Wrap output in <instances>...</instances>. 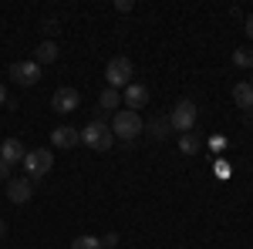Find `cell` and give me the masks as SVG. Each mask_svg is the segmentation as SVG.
Listing matches in <instances>:
<instances>
[{
    "mask_svg": "<svg viewBox=\"0 0 253 249\" xmlns=\"http://www.w3.org/2000/svg\"><path fill=\"white\" fill-rule=\"evenodd\" d=\"M193 125H196V105L193 101H179L172 108V115H169V128L186 135V132H193Z\"/></svg>",
    "mask_w": 253,
    "mask_h": 249,
    "instance_id": "5",
    "label": "cell"
},
{
    "mask_svg": "<svg viewBox=\"0 0 253 249\" xmlns=\"http://www.w3.org/2000/svg\"><path fill=\"white\" fill-rule=\"evenodd\" d=\"M10 81H17L24 88L38 84L41 81V64L38 61H17V64H10Z\"/></svg>",
    "mask_w": 253,
    "mask_h": 249,
    "instance_id": "6",
    "label": "cell"
},
{
    "mask_svg": "<svg viewBox=\"0 0 253 249\" xmlns=\"http://www.w3.org/2000/svg\"><path fill=\"white\" fill-rule=\"evenodd\" d=\"M112 128L105 125V121H88L84 125V132H81V142L88 145V148H95V152H108L112 148Z\"/></svg>",
    "mask_w": 253,
    "mask_h": 249,
    "instance_id": "1",
    "label": "cell"
},
{
    "mask_svg": "<svg viewBox=\"0 0 253 249\" xmlns=\"http://www.w3.org/2000/svg\"><path fill=\"white\" fill-rule=\"evenodd\" d=\"M3 232H7V222H3V219H0V239H3Z\"/></svg>",
    "mask_w": 253,
    "mask_h": 249,
    "instance_id": "23",
    "label": "cell"
},
{
    "mask_svg": "<svg viewBox=\"0 0 253 249\" xmlns=\"http://www.w3.org/2000/svg\"><path fill=\"white\" fill-rule=\"evenodd\" d=\"M51 108H54L58 115H71V111L81 108V95L75 88H58V91L51 95Z\"/></svg>",
    "mask_w": 253,
    "mask_h": 249,
    "instance_id": "7",
    "label": "cell"
},
{
    "mask_svg": "<svg viewBox=\"0 0 253 249\" xmlns=\"http://www.w3.org/2000/svg\"><path fill=\"white\" fill-rule=\"evenodd\" d=\"M233 101H236V108H243V111L253 108V84L250 81H240L233 88Z\"/></svg>",
    "mask_w": 253,
    "mask_h": 249,
    "instance_id": "12",
    "label": "cell"
},
{
    "mask_svg": "<svg viewBox=\"0 0 253 249\" xmlns=\"http://www.w3.org/2000/svg\"><path fill=\"white\" fill-rule=\"evenodd\" d=\"M125 105H128L132 111L145 108V105H149V88H145V84H138V81H132V84L125 88Z\"/></svg>",
    "mask_w": 253,
    "mask_h": 249,
    "instance_id": "10",
    "label": "cell"
},
{
    "mask_svg": "<svg viewBox=\"0 0 253 249\" xmlns=\"http://www.w3.org/2000/svg\"><path fill=\"white\" fill-rule=\"evenodd\" d=\"M250 84H253V81H250Z\"/></svg>",
    "mask_w": 253,
    "mask_h": 249,
    "instance_id": "24",
    "label": "cell"
},
{
    "mask_svg": "<svg viewBox=\"0 0 253 249\" xmlns=\"http://www.w3.org/2000/svg\"><path fill=\"white\" fill-rule=\"evenodd\" d=\"M233 64H236V68H253V51L240 47V51L233 54Z\"/></svg>",
    "mask_w": 253,
    "mask_h": 249,
    "instance_id": "17",
    "label": "cell"
},
{
    "mask_svg": "<svg viewBox=\"0 0 253 249\" xmlns=\"http://www.w3.org/2000/svg\"><path fill=\"white\" fill-rule=\"evenodd\" d=\"M243 31H247V34H250V37H253V14H250V17H247V20H243Z\"/></svg>",
    "mask_w": 253,
    "mask_h": 249,
    "instance_id": "21",
    "label": "cell"
},
{
    "mask_svg": "<svg viewBox=\"0 0 253 249\" xmlns=\"http://www.w3.org/2000/svg\"><path fill=\"white\" fill-rule=\"evenodd\" d=\"M24 169H27V178L34 182V178H44V175L54 169V155L47 152V148H34V152L24 155Z\"/></svg>",
    "mask_w": 253,
    "mask_h": 249,
    "instance_id": "4",
    "label": "cell"
},
{
    "mask_svg": "<svg viewBox=\"0 0 253 249\" xmlns=\"http://www.w3.org/2000/svg\"><path fill=\"white\" fill-rule=\"evenodd\" d=\"M149 132L156 135V138H162V135L169 132V118H156V121H149Z\"/></svg>",
    "mask_w": 253,
    "mask_h": 249,
    "instance_id": "18",
    "label": "cell"
},
{
    "mask_svg": "<svg viewBox=\"0 0 253 249\" xmlns=\"http://www.w3.org/2000/svg\"><path fill=\"white\" fill-rule=\"evenodd\" d=\"M34 54H38V58H34L38 64H54V61H58V44H54V40H44Z\"/></svg>",
    "mask_w": 253,
    "mask_h": 249,
    "instance_id": "13",
    "label": "cell"
},
{
    "mask_svg": "<svg viewBox=\"0 0 253 249\" xmlns=\"http://www.w3.org/2000/svg\"><path fill=\"white\" fill-rule=\"evenodd\" d=\"M118 101H122V98H118L115 88H105L101 98H98V105H101V108H118Z\"/></svg>",
    "mask_w": 253,
    "mask_h": 249,
    "instance_id": "16",
    "label": "cell"
},
{
    "mask_svg": "<svg viewBox=\"0 0 253 249\" xmlns=\"http://www.w3.org/2000/svg\"><path fill=\"white\" fill-rule=\"evenodd\" d=\"M115 243H118V232H108V236H105V239H101V246H108V249L115 246Z\"/></svg>",
    "mask_w": 253,
    "mask_h": 249,
    "instance_id": "20",
    "label": "cell"
},
{
    "mask_svg": "<svg viewBox=\"0 0 253 249\" xmlns=\"http://www.w3.org/2000/svg\"><path fill=\"white\" fill-rule=\"evenodd\" d=\"M24 155H27V148L20 145V138H7V142L0 145V158H3L7 165H17V162H24Z\"/></svg>",
    "mask_w": 253,
    "mask_h": 249,
    "instance_id": "11",
    "label": "cell"
},
{
    "mask_svg": "<svg viewBox=\"0 0 253 249\" xmlns=\"http://www.w3.org/2000/svg\"><path fill=\"white\" fill-rule=\"evenodd\" d=\"M71 249H105V246H101V239H95V236H78L71 243Z\"/></svg>",
    "mask_w": 253,
    "mask_h": 249,
    "instance_id": "15",
    "label": "cell"
},
{
    "mask_svg": "<svg viewBox=\"0 0 253 249\" xmlns=\"http://www.w3.org/2000/svg\"><path fill=\"white\" fill-rule=\"evenodd\" d=\"M31 195H34V185H31V178H10V182H7V199H10V202H27V199H31Z\"/></svg>",
    "mask_w": 253,
    "mask_h": 249,
    "instance_id": "8",
    "label": "cell"
},
{
    "mask_svg": "<svg viewBox=\"0 0 253 249\" xmlns=\"http://www.w3.org/2000/svg\"><path fill=\"white\" fill-rule=\"evenodd\" d=\"M51 142H54V148H75L81 142V132L78 128H71V125H61L51 132Z\"/></svg>",
    "mask_w": 253,
    "mask_h": 249,
    "instance_id": "9",
    "label": "cell"
},
{
    "mask_svg": "<svg viewBox=\"0 0 253 249\" xmlns=\"http://www.w3.org/2000/svg\"><path fill=\"white\" fill-rule=\"evenodd\" d=\"M138 132H142V118H138V111H132V108L115 111V118H112V135L125 138V142H132Z\"/></svg>",
    "mask_w": 253,
    "mask_h": 249,
    "instance_id": "2",
    "label": "cell"
},
{
    "mask_svg": "<svg viewBox=\"0 0 253 249\" xmlns=\"http://www.w3.org/2000/svg\"><path fill=\"white\" fill-rule=\"evenodd\" d=\"M3 105H7V88L0 84V108H3Z\"/></svg>",
    "mask_w": 253,
    "mask_h": 249,
    "instance_id": "22",
    "label": "cell"
},
{
    "mask_svg": "<svg viewBox=\"0 0 253 249\" xmlns=\"http://www.w3.org/2000/svg\"><path fill=\"white\" fill-rule=\"evenodd\" d=\"M179 148L186 155H193V152H199V138H196L193 132H186V135H179Z\"/></svg>",
    "mask_w": 253,
    "mask_h": 249,
    "instance_id": "14",
    "label": "cell"
},
{
    "mask_svg": "<svg viewBox=\"0 0 253 249\" xmlns=\"http://www.w3.org/2000/svg\"><path fill=\"white\" fill-rule=\"evenodd\" d=\"M0 182H10V165L0 158Z\"/></svg>",
    "mask_w": 253,
    "mask_h": 249,
    "instance_id": "19",
    "label": "cell"
},
{
    "mask_svg": "<svg viewBox=\"0 0 253 249\" xmlns=\"http://www.w3.org/2000/svg\"><path fill=\"white\" fill-rule=\"evenodd\" d=\"M105 81H108V88H128L132 84V61L125 54L112 58L105 64Z\"/></svg>",
    "mask_w": 253,
    "mask_h": 249,
    "instance_id": "3",
    "label": "cell"
}]
</instances>
